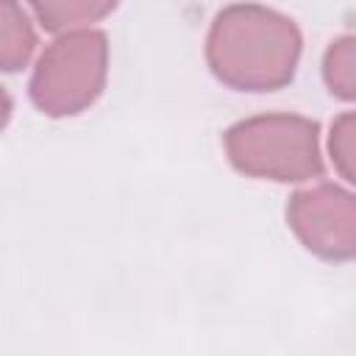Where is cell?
Listing matches in <instances>:
<instances>
[{
  "mask_svg": "<svg viewBox=\"0 0 356 356\" xmlns=\"http://www.w3.org/2000/svg\"><path fill=\"white\" fill-rule=\"evenodd\" d=\"M36 19L50 33H67L89 28L92 22L108 17L120 0H28Z\"/></svg>",
  "mask_w": 356,
  "mask_h": 356,
  "instance_id": "cell-5",
  "label": "cell"
},
{
  "mask_svg": "<svg viewBox=\"0 0 356 356\" xmlns=\"http://www.w3.org/2000/svg\"><path fill=\"white\" fill-rule=\"evenodd\" d=\"M328 153H331L334 170L348 184H356V111H345L331 122Z\"/></svg>",
  "mask_w": 356,
  "mask_h": 356,
  "instance_id": "cell-8",
  "label": "cell"
},
{
  "mask_svg": "<svg viewBox=\"0 0 356 356\" xmlns=\"http://www.w3.org/2000/svg\"><path fill=\"white\" fill-rule=\"evenodd\" d=\"M323 78L331 95L356 100V33L328 44L323 56Z\"/></svg>",
  "mask_w": 356,
  "mask_h": 356,
  "instance_id": "cell-7",
  "label": "cell"
},
{
  "mask_svg": "<svg viewBox=\"0 0 356 356\" xmlns=\"http://www.w3.org/2000/svg\"><path fill=\"white\" fill-rule=\"evenodd\" d=\"M108 78V39L103 31L78 28L58 33L36 58L28 92L47 117H72L86 111Z\"/></svg>",
  "mask_w": 356,
  "mask_h": 356,
  "instance_id": "cell-3",
  "label": "cell"
},
{
  "mask_svg": "<svg viewBox=\"0 0 356 356\" xmlns=\"http://www.w3.org/2000/svg\"><path fill=\"white\" fill-rule=\"evenodd\" d=\"M36 50V31L17 0H0V64L6 72L22 70Z\"/></svg>",
  "mask_w": 356,
  "mask_h": 356,
  "instance_id": "cell-6",
  "label": "cell"
},
{
  "mask_svg": "<svg viewBox=\"0 0 356 356\" xmlns=\"http://www.w3.org/2000/svg\"><path fill=\"white\" fill-rule=\"evenodd\" d=\"M303 39L298 25L275 8L234 3L222 8L206 36L214 78L239 92H273L295 78Z\"/></svg>",
  "mask_w": 356,
  "mask_h": 356,
  "instance_id": "cell-1",
  "label": "cell"
},
{
  "mask_svg": "<svg viewBox=\"0 0 356 356\" xmlns=\"http://www.w3.org/2000/svg\"><path fill=\"white\" fill-rule=\"evenodd\" d=\"M225 156L242 175L300 184L323 175L320 125L300 114H256L234 122L225 136Z\"/></svg>",
  "mask_w": 356,
  "mask_h": 356,
  "instance_id": "cell-2",
  "label": "cell"
},
{
  "mask_svg": "<svg viewBox=\"0 0 356 356\" xmlns=\"http://www.w3.org/2000/svg\"><path fill=\"white\" fill-rule=\"evenodd\" d=\"M286 222L306 250L328 261L356 259V195L320 181L289 197Z\"/></svg>",
  "mask_w": 356,
  "mask_h": 356,
  "instance_id": "cell-4",
  "label": "cell"
}]
</instances>
